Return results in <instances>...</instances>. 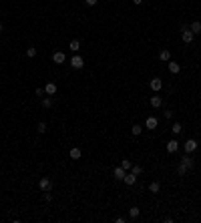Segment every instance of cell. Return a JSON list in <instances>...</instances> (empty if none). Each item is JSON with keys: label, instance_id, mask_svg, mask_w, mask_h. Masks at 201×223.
<instances>
[{"label": "cell", "instance_id": "4316f807", "mask_svg": "<svg viewBox=\"0 0 201 223\" xmlns=\"http://www.w3.org/2000/svg\"><path fill=\"white\" fill-rule=\"evenodd\" d=\"M187 171H189V169H187V167H185V165H183V163H181V165H179V167H177V173H179V175H181V177H183V175H185V173H187Z\"/></svg>", "mask_w": 201, "mask_h": 223}, {"label": "cell", "instance_id": "8992f818", "mask_svg": "<svg viewBox=\"0 0 201 223\" xmlns=\"http://www.w3.org/2000/svg\"><path fill=\"white\" fill-rule=\"evenodd\" d=\"M181 163H183V165H185L187 167V169H193V167H195V161H193V157H191V153H187V155L185 157H183V159H181Z\"/></svg>", "mask_w": 201, "mask_h": 223}, {"label": "cell", "instance_id": "7c38bea8", "mask_svg": "<svg viewBox=\"0 0 201 223\" xmlns=\"http://www.w3.org/2000/svg\"><path fill=\"white\" fill-rule=\"evenodd\" d=\"M44 93H46V95H48V97L57 95V84H54V83H48V84H46V87H44Z\"/></svg>", "mask_w": 201, "mask_h": 223}, {"label": "cell", "instance_id": "277c9868", "mask_svg": "<svg viewBox=\"0 0 201 223\" xmlns=\"http://www.w3.org/2000/svg\"><path fill=\"white\" fill-rule=\"evenodd\" d=\"M183 147H185L187 153H193V151H197V141H195V139H187Z\"/></svg>", "mask_w": 201, "mask_h": 223}, {"label": "cell", "instance_id": "ffe728a7", "mask_svg": "<svg viewBox=\"0 0 201 223\" xmlns=\"http://www.w3.org/2000/svg\"><path fill=\"white\" fill-rule=\"evenodd\" d=\"M68 48H71L72 52H79V50H80V42H79V40H71V44H68Z\"/></svg>", "mask_w": 201, "mask_h": 223}, {"label": "cell", "instance_id": "1f68e13d", "mask_svg": "<svg viewBox=\"0 0 201 223\" xmlns=\"http://www.w3.org/2000/svg\"><path fill=\"white\" fill-rule=\"evenodd\" d=\"M141 2H143V0H133V4H137V6H139Z\"/></svg>", "mask_w": 201, "mask_h": 223}, {"label": "cell", "instance_id": "7402d4cb", "mask_svg": "<svg viewBox=\"0 0 201 223\" xmlns=\"http://www.w3.org/2000/svg\"><path fill=\"white\" fill-rule=\"evenodd\" d=\"M121 167H123L125 171H131V167H133V163H131L129 159H123V161H121Z\"/></svg>", "mask_w": 201, "mask_h": 223}, {"label": "cell", "instance_id": "7a4b0ae2", "mask_svg": "<svg viewBox=\"0 0 201 223\" xmlns=\"http://www.w3.org/2000/svg\"><path fill=\"white\" fill-rule=\"evenodd\" d=\"M68 64H71L72 68H83L85 66V61H83V57H79V54H75V57L68 61Z\"/></svg>", "mask_w": 201, "mask_h": 223}, {"label": "cell", "instance_id": "44dd1931", "mask_svg": "<svg viewBox=\"0 0 201 223\" xmlns=\"http://www.w3.org/2000/svg\"><path fill=\"white\" fill-rule=\"evenodd\" d=\"M139 213H141L139 207H131V209H129V217H131V219H137V217H139Z\"/></svg>", "mask_w": 201, "mask_h": 223}, {"label": "cell", "instance_id": "4fadbf2b", "mask_svg": "<svg viewBox=\"0 0 201 223\" xmlns=\"http://www.w3.org/2000/svg\"><path fill=\"white\" fill-rule=\"evenodd\" d=\"M189 30L193 32V34H199L201 32V22H199V20H193V22L189 24Z\"/></svg>", "mask_w": 201, "mask_h": 223}, {"label": "cell", "instance_id": "f1b7e54d", "mask_svg": "<svg viewBox=\"0 0 201 223\" xmlns=\"http://www.w3.org/2000/svg\"><path fill=\"white\" fill-rule=\"evenodd\" d=\"M44 201H53V193H48V191H44Z\"/></svg>", "mask_w": 201, "mask_h": 223}, {"label": "cell", "instance_id": "d6a6232c", "mask_svg": "<svg viewBox=\"0 0 201 223\" xmlns=\"http://www.w3.org/2000/svg\"><path fill=\"white\" fill-rule=\"evenodd\" d=\"M0 32H2V22H0Z\"/></svg>", "mask_w": 201, "mask_h": 223}, {"label": "cell", "instance_id": "9a60e30c", "mask_svg": "<svg viewBox=\"0 0 201 223\" xmlns=\"http://www.w3.org/2000/svg\"><path fill=\"white\" fill-rule=\"evenodd\" d=\"M123 181H125L127 185H135V183H137V175H135V173H127Z\"/></svg>", "mask_w": 201, "mask_h": 223}, {"label": "cell", "instance_id": "cb8c5ba5", "mask_svg": "<svg viewBox=\"0 0 201 223\" xmlns=\"http://www.w3.org/2000/svg\"><path fill=\"white\" fill-rule=\"evenodd\" d=\"M26 57H28V58H34V57H36V48H34V46H28V48H26Z\"/></svg>", "mask_w": 201, "mask_h": 223}, {"label": "cell", "instance_id": "d4e9b609", "mask_svg": "<svg viewBox=\"0 0 201 223\" xmlns=\"http://www.w3.org/2000/svg\"><path fill=\"white\" fill-rule=\"evenodd\" d=\"M131 173L141 175V173H143V167H141V165H133V167H131Z\"/></svg>", "mask_w": 201, "mask_h": 223}, {"label": "cell", "instance_id": "d6986e66", "mask_svg": "<svg viewBox=\"0 0 201 223\" xmlns=\"http://www.w3.org/2000/svg\"><path fill=\"white\" fill-rule=\"evenodd\" d=\"M53 105H54V101L50 97H44L42 98V107H44V109H53Z\"/></svg>", "mask_w": 201, "mask_h": 223}, {"label": "cell", "instance_id": "ac0fdd59", "mask_svg": "<svg viewBox=\"0 0 201 223\" xmlns=\"http://www.w3.org/2000/svg\"><path fill=\"white\" fill-rule=\"evenodd\" d=\"M149 191H151V193H159L161 191V183L159 181H153L151 185H149Z\"/></svg>", "mask_w": 201, "mask_h": 223}, {"label": "cell", "instance_id": "83f0119b", "mask_svg": "<svg viewBox=\"0 0 201 223\" xmlns=\"http://www.w3.org/2000/svg\"><path fill=\"white\" fill-rule=\"evenodd\" d=\"M131 131H133V135H141L143 127H141V125H133V129H131Z\"/></svg>", "mask_w": 201, "mask_h": 223}, {"label": "cell", "instance_id": "9c48e42d", "mask_svg": "<svg viewBox=\"0 0 201 223\" xmlns=\"http://www.w3.org/2000/svg\"><path fill=\"white\" fill-rule=\"evenodd\" d=\"M113 175L117 177V181H123V179H125V175H127V171L119 165V167H115V173H113Z\"/></svg>", "mask_w": 201, "mask_h": 223}, {"label": "cell", "instance_id": "30bf717a", "mask_svg": "<svg viewBox=\"0 0 201 223\" xmlns=\"http://www.w3.org/2000/svg\"><path fill=\"white\" fill-rule=\"evenodd\" d=\"M177 151H179V143L175 139H171L167 143V153H177Z\"/></svg>", "mask_w": 201, "mask_h": 223}, {"label": "cell", "instance_id": "6da1fadb", "mask_svg": "<svg viewBox=\"0 0 201 223\" xmlns=\"http://www.w3.org/2000/svg\"><path fill=\"white\" fill-rule=\"evenodd\" d=\"M193 38H195V34L189 30V26H187V24H183V26H181V40L185 42V44H189Z\"/></svg>", "mask_w": 201, "mask_h": 223}, {"label": "cell", "instance_id": "e0dca14e", "mask_svg": "<svg viewBox=\"0 0 201 223\" xmlns=\"http://www.w3.org/2000/svg\"><path fill=\"white\" fill-rule=\"evenodd\" d=\"M159 58H161L163 62H169V61H171V52H169L167 48H165V50H161V52H159Z\"/></svg>", "mask_w": 201, "mask_h": 223}, {"label": "cell", "instance_id": "603a6c76", "mask_svg": "<svg viewBox=\"0 0 201 223\" xmlns=\"http://www.w3.org/2000/svg\"><path fill=\"white\" fill-rule=\"evenodd\" d=\"M171 131H173V135H179V133L183 131V127H181V123H175L173 127H171Z\"/></svg>", "mask_w": 201, "mask_h": 223}, {"label": "cell", "instance_id": "5bb4252c", "mask_svg": "<svg viewBox=\"0 0 201 223\" xmlns=\"http://www.w3.org/2000/svg\"><path fill=\"white\" fill-rule=\"evenodd\" d=\"M169 71L173 72V75H177V72H181V64L175 62V61H169Z\"/></svg>", "mask_w": 201, "mask_h": 223}, {"label": "cell", "instance_id": "5b68a950", "mask_svg": "<svg viewBox=\"0 0 201 223\" xmlns=\"http://www.w3.org/2000/svg\"><path fill=\"white\" fill-rule=\"evenodd\" d=\"M149 87H151V91H155V93H159L161 89H163V83H161V79H151V83H149Z\"/></svg>", "mask_w": 201, "mask_h": 223}, {"label": "cell", "instance_id": "8fae6325", "mask_svg": "<svg viewBox=\"0 0 201 223\" xmlns=\"http://www.w3.org/2000/svg\"><path fill=\"white\" fill-rule=\"evenodd\" d=\"M80 155H83V151H80V149L79 147H72L71 149V151H68V157H71V159H80Z\"/></svg>", "mask_w": 201, "mask_h": 223}, {"label": "cell", "instance_id": "52a82bcc", "mask_svg": "<svg viewBox=\"0 0 201 223\" xmlns=\"http://www.w3.org/2000/svg\"><path fill=\"white\" fill-rule=\"evenodd\" d=\"M53 61H54V62H57V64H62V62H65V61H66V54H65V52H62V50H57V52H54V54H53Z\"/></svg>", "mask_w": 201, "mask_h": 223}, {"label": "cell", "instance_id": "f546056e", "mask_svg": "<svg viewBox=\"0 0 201 223\" xmlns=\"http://www.w3.org/2000/svg\"><path fill=\"white\" fill-rule=\"evenodd\" d=\"M97 2H99V0H85V4H87V6H95Z\"/></svg>", "mask_w": 201, "mask_h": 223}, {"label": "cell", "instance_id": "2e32d148", "mask_svg": "<svg viewBox=\"0 0 201 223\" xmlns=\"http://www.w3.org/2000/svg\"><path fill=\"white\" fill-rule=\"evenodd\" d=\"M149 102H151L153 109H159V107L163 105V98H161V97H151V101H149Z\"/></svg>", "mask_w": 201, "mask_h": 223}, {"label": "cell", "instance_id": "484cf974", "mask_svg": "<svg viewBox=\"0 0 201 223\" xmlns=\"http://www.w3.org/2000/svg\"><path fill=\"white\" fill-rule=\"evenodd\" d=\"M36 133H40V135H42V133H46V123H38V125H36Z\"/></svg>", "mask_w": 201, "mask_h": 223}, {"label": "cell", "instance_id": "3957f363", "mask_svg": "<svg viewBox=\"0 0 201 223\" xmlns=\"http://www.w3.org/2000/svg\"><path fill=\"white\" fill-rule=\"evenodd\" d=\"M38 187H40L42 191H50L53 189V181H50L48 177H42L40 181H38Z\"/></svg>", "mask_w": 201, "mask_h": 223}, {"label": "cell", "instance_id": "4dcf8cb0", "mask_svg": "<svg viewBox=\"0 0 201 223\" xmlns=\"http://www.w3.org/2000/svg\"><path fill=\"white\" fill-rule=\"evenodd\" d=\"M36 95H38V97H42V95H46V93H44V89H40V87H38V89H36Z\"/></svg>", "mask_w": 201, "mask_h": 223}, {"label": "cell", "instance_id": "ba28073f", "mask_svg": "<svg viewBox=\"0 0 201 223\" xmlns=\"http://www.w3.org/2000/svg\"><path fill=\"white\" fill-rule=\"evenodd\" d=\"M157 125H159V121H157L155 117H147V121H145V127H147L149 131H153V129H157Z\"/></svg>", "mask_w": 201, "mask_h": 223}]
</instances>
